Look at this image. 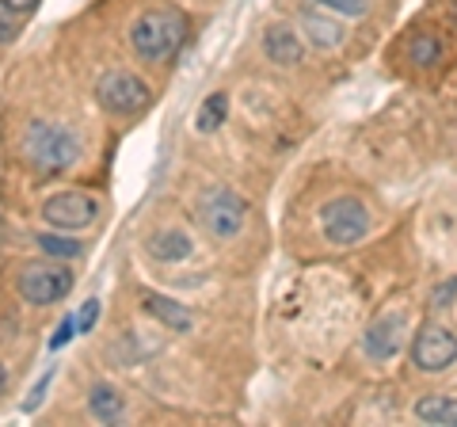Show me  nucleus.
<instances>
[{
    "label": "nucleus",
    "mask_w": 457,
    "mask_h": 427,
    "mask_svg": "<svg viewBox=\"0 0 457 427\" xmlns=\"http://www.w3.org/2000/svg\"><path fill=\"white\" fill-rule=\"evenodd\" d=\"M77 153H80L77 138L57 122L38 119V122L27 126V134H23V156L38 176H62L65 168L77 161Z\"/></svg>",
    "instance_id": "nucleus-1"
},
{
    "label": "nucleus",
    "mask_w": 457,
    "mask_h": 427,
    "mask_svg": "<svg viewBox=\"0 0 457 427\" xmlns=\"http://www.w3.org/2000/svg\"><path fill=\"white\" fill-rule=\"evenodd\" d=\"M183 35H187V23L176 12H145L130 27V42H134L137 58H145V62L176 58V50L183 46Z\"/></svg>",
    "instance_id": "nucleus-2"
},
{
    "label": "nucleus",
    "mask_w": 457,
    "mask_h": 427,
    "mask_svg": "<svg viewBox=\"0 0 457 427\" xmlns=\"http://www.w3.org/2000/svg\"><path fill=\"white\" fill-rule=\"evenodd\" d=\"M96 99L111 115H141V111H149L153 92H149V84L134 73H107L96 84Z\"/></svg>",
    "instance_id": "nucleus-3"
},
{
    "label": "nucleus",
    "mask_w": 457,
    "mask_h": 427,
    "mask_svg": "<svg viewBox=\"0 0 457 427\" xmlns=\"http://www.w3.org/2000/svg\"><path fill=\"white\" fill-rule=\"evenodd\" d=\"M320 225H324V237L332 240V245H359V240L370 233V214L359 198H336V203L324 206Z\"/></svg>",
    "instance_id": "nucleus-4"
},
{
    "label": "nucleus",
    "mask_w": 457,
    "mask_h": 427,
    "mask_svg": "<svg viewBox=\"0 0 457 427\" xmlns=\"http://www.w3.org/2000/svg\"><path fill=\"white\" fill-rule=\"evenodd\" d=\"M69 290H73V275H69L62 264H31V267H23V275H20V294H23V302H31V306H54V302H62Z\"/></svg>",
    "instance_id": "nucleus-5"
},
{
    "label": "nucleus",
    "mask_w": 457,
    "mask_h": 427,
    "mask_svg": "<svg viewBox=\"0 0 457 427\" xmlns=\"http://www.w3.org/2000/svg\"><path fill=\"white\" fill-rule=\"evenodd\" d=\"M198 210H203V222L206 230L218 237V240H228L240 233V225H245V198H240L237 191L228 188H213L203 195V203H198Z\"/></svg>",
    "instance_id": "nucleus-6"
},
{
    "label": "nucleus",
    "mask_w": 457,
    "mask_h": 427,
    "mask_svg": "<svg viewBox=\"0 0 457 427\" xmlns=\"http://www.w3.org/2000/svg\"><path fill=\"white\" fill-rule=\"evenodd\" d=\"M411 363H416L423 374H438L457 363V336L442 324H423L416 344H411Z\"/></svg>",
    "instance_id": "nucleus-7"
},
{
    "label": "nucleus",
    "mask_w": 457,
    "mask_h": 427,
    "mask_svg": "<svg viewBox=\"0 0 457 427\" xmlns=\"http://www.w3.org/2000/svg\"><path fill=\"white\" fill-rule=\"evenodd\" d=\"M96 214H99V203L84 191H62L42 203V218H46L54 230H84V225L96 222Z\"/></svg>",
    "instance_id": "nucleus-8"
},
{
    "label": "nucleus",
    "mask_w": 457,
    "mask_h": 427,
    "mask_svg": "<svg viewBox=\"0 0 457 427\" xmlns=\"http://www.w3.org/2000/svg\"><path fill=\"white\" fill-rule=\"evenodd\" d=\"M400 344H404V317H400V313H385L381 321L370 324V332H366L370 359H393Z\"/></svg>",
    "instance_id": "nucleus-9"
},
{
    "label": "nucleus",
    "mask_w": 457,
    "mask_h": 427,
    "mask_svg": "<svg viewBox=\"0 0 457 427\" xmlns=\"http://www.w3.org/2000/svg\"><path fill=\"white\" fill-rule=\"evenodd\" d=\"M263 46H267V58L275 65H297L302 62V38L294 35L290 23H270Z\"/></svg>",
    "instance_id": "nucleus-10"
},
{
    "label": "nucleus",
    "mask_w": 457,
    "mask_h": 427,
    "mask_svg": "<svg viewBox=\"0 0 457 427\" xmlns=\"http://www.w3.org/2000/svg\"><path fill=\"white\" fill-rule=\"evenodd\" d=\"M145 248H149V255H156L161 264H176V260H187L191 255V240L183 237L179 230H168V233H153L149 240H145Z\"/></svg>",
    "instance_id": "nucleus-11"
},
{
    "label": "nucleus",
    "mask_w": 457,
    "mask_h": 427,
    "mask_svg": "<svg viewBox=\"0 0 457 427\" xmlns=\"http://www.w3.org/2000/svg\"><path fill=\"white\" fill-rule=\"evenodd\" d=\"M145 313H153L161 324H168L171 332H187L191 329V313L183 309L179 302H171V297H161V294H149L145 297Z\"/></svg>",
    "instance_id": "nucleus-12"
},
{
    "label": "nucleus",
    "mask_w": 457,
    "mask_h": 427,
    "mask_svg": "<svg viewBox=\"0 0 457 427\" xmlns=\"http://www.w3.org/2000/svg\"><path fill=\"white\" fill-rule=\"evenodd\" d=\"M416 416L423 423H442V427H457V397H423V401L416 405Z\"/></svg>",
    "instance_id": "nucleus-13"
},
{
    "label": "nucleus",
    "mask_w": 457,
    "mask_h": 427,
    "mask_svg": "<svg viewBox=\"0 0 457 427\" xmlns=\"http://www.w3.org/2000/svg\"><path fill=\"white\" fill-rule=\"evenodd\" d=\"M88 412L99 423H119L122 420V397L99 381V386H92V393H88Z\"/></svg>",
    "instance_id": "nucleus-14"
},
{
    "label": "nucleus",
    "mask_w": 457,
    "mask_h": 427,
    "mask_svg": "<svg viewBox=\"0 0 457 427\" xmlns=\"http://www.w3.org/2000/svg\"><path fill=\"white\" fill-rule=\"evenodd\" d=\"M228 119V96L225 92H213L203 107H198V119H195V130L198 134H213L218 126Z\"/></svg>",
    "instance_id": "nucleus-15"
},
{
    "label": "nucleus",
    "mask_w": 457,
    "mask_h": 427,
    "mask_svg": "<svg viewBox=\"0 0 457 427\" xmlns=\"http://www.w3.org/2000/svg\"><path fill=\"white\" fill-rule=\"evenodd\" d=\"M35 245L46 252V255H57V260L80 255V240H69V237H57V233H42V237H35Z\"/></svg>",
    "instance_id": "nucleus-16"
},
{
    "label": "nucleus",
    "mask_w": 457,
    "mask_h": 427,
    "mask_svg": "<svg viewBox=\"0 0 457 427\" xmlns=\"http://www.w3.org/2000/svg\"><path fill=\"white\" fill-rule=\"evenodd\" d=\"M305 27L317 46H336V42H343V27H336L332 20H320V16H305Z\"/></svg>",
    "instance_id": "nucleus-17"
},
{
    "label": "nucleus",
    "mask_w": 457,
    "mask_h": 427,
    "mask_svg": "<svg viewBox=\"0 0 457 427\" xmlns=\"http://www.w3.org/2000/svg\"><path fill=\"white\" fill-rule=\"evenodd\" d=\"M408 54H411V62L416 65H435L438 58H442V46L435 38H427V35H420V38H411V46H408Z\"/></svg>",
    "instance_id": "nucleus-18"
},
{
    "label": "nucleus",
    "mask_w": 457,
    "mask_h": 427,
    "mask_svg": "<svg viewBox=\"0 0 457 427\" xmlns=\"http://www.w3.org/2000/svg\"><path fill=\"white\" fill-rule=\"evenodd\" d=\"M16 35H20V16H16V8L8 4V0H0V42H16Z\"/></svg>",
    "instance_id": "nucleus-19"
},
{
    "label": "nucleus",
    "mask_w": 457,
    "mask_h": 427,
    "mask_svg": "<svg viewBox=\"0 0 457 427\" xmlns=\"http://www.w3.org/2000/svg\"><path fill=\"white\" fill-rule=\"evenodd\" d=\"M96 317H99V297H88V302L80 306V313H77V336H84V332H92V324H96Z\"/></svg>",
    "instance_id": "nucleus-20"
},
{
    "label": "nucleus",
    "mask_w": 457,
    "mask_h": 427,
    "mask_svg": "<svg viewBox=\"0 0 457 427\" xmlns=\"http://www.w3.org/2000/svg\"><path fill=\"white\" fill-rule=\"evenodd\" d=\"M320 4L343 12V16H362L366 12V0H320Z\"/></svg>",
    "instance_id": "nucleus-21"
},
{
    "label": "nucleus",
    "mask_w": 457,
    "mask_h": 427,
    "mask_svg": "<svg viewBox=\"0 0 457 427\" xmlns=\"http://www.w3.org/2000/svg\"><path fill=\"white\" fill-rule=\"evenodd\" d=\"M73 332H77V321H73V317H65L62 324H57V332H54V339H50V347H54V351H57V347H65Z\"/></svg>",
    "instance_id": "nucleus-22"
},
{
    "label": "nucleus",
    "mask_w": 457,
    "mask_h": 427,
    "mask_svg": "<svg viewBox=\"0 0 457 427\" xmlns=\"http://www.w3.org/2000/svg\"><path fill=\"white\" fill-rule=\"evenodd\" d=\"M50 378H54V370H46V374H42V378H38V386H35V393H31V397H27V401H23V408H27V412H35V408H38V401H42V393H46V386H50Z\"/></svg>",
    "instance_id": "nucleus-23"
},
{
    "label": "nucleus",
    "mask_w": 457,
    "mask_h": 427,
    "mask_svg": "<svg viewBox=\"0 0 457 427\" xmlns=\"http://www.w3.org/2000/svg\"><path fill=\"white\" fill-rule=\"evenodd\" d=\"M453 290H457V279H450L446 287H438L435 290V306H450V297H453Z\"/></svg>",
    "instance_id": "nucleus-24"
},
{
    "label": "nucleus",
    "mask_w": 457,
    "mask_h": 427,
    "mask_svg": "<svg viewBox=\"0 0 457 427\" xmlns=\"http://www.w3.org/2000/svg\"><path fill=\"white\" fill-rule=\"evenodd\" d=\"M8 4L16 8V12H35V4H38V0H8Z\"/></svg>",
    "instance_id": "nucleus-25"
},
{
    "label": "nucleus",
    "mask_w": 457,
    "mask_h": 427,
    "mask_svg": "<svg viewBox=\"0 0 457 427\" xmlns=\"http://www.w3.org/2000/svg\"><path fill=\"white\" fill-rule=\"evenodd\" d=\"M4 381H8V374H4V366H0V393H4Z\"/></svg>",
    "instance_id": "nucleus-26"
}]
</instances>
